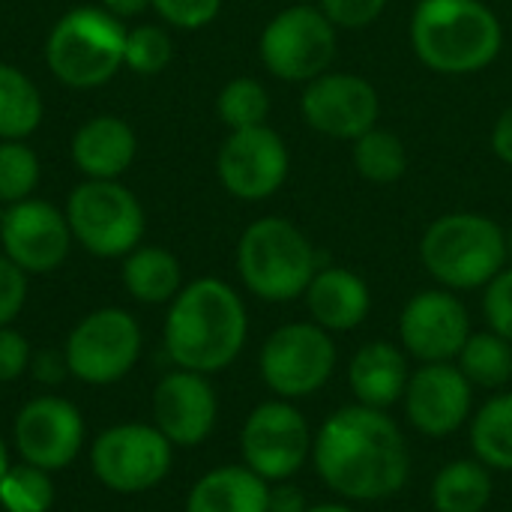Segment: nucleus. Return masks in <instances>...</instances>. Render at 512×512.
Segmentation results:
<instances>
[{"label":"nucleus","instance_id":"obj_1","mask_svg":"<svg viewBox=\"0 0 512 512\" xmlns=\"http://www.w3.org/2000/svg\"><path fill=\"white\" fill-rule=\"evenodd\" d=\"M312 468L339 501L381 504L408 486L411 447L390 411L351 402L318 426Z\"/></svg>","mask_w":512,"mask_h":512},{"label":"nucleus","instance_id":"obj_2","mask_svg":"<svg viewBox=\"0 0 512 512\" xmlns=\"http://www.w3.org/2000/svg\"><path fill=\"white\" fill-rule=\"evenodd\" d=\"M249 312L234 285L216 276L192 279L168 303L165 351L177 369L216 375L246 348Z\"/></svg>","mask_w":512,"mask_h":512},{"label":"nucleus","instance_id":"obj_3","mask_svg":"<svg viewBox=\"0 0 512 512\" xmlns=\"http://www.w3.org/2000/svg\"><path fill=\"white\" fill-rule=\"evenodd\" d=\"M414 57L438 75H477L504 48V24L483 0H417L408 24Z\"/></svg>","mask_w":512,"mask_h":512},{"label":"nucleus","instance_id":"obj_4","mask_svg":"<svg viewBox=\"0 0 512 512\" xmlns=\"http://www.w3.org/2000/svg\"><path fill=\"white\" fill-rule=\"evenodd\" d=\"M420 261L447 291H483L507 261V228L477 210H453L426 225Z\"/></svg>","mask_w":512,"mask_h":512},{"label":"nucleus","instance_id":"obj_5","mask_svg":"<svg viewBox=\"0 0 512 512\" xmlns=\"http://www.w3.org/2000/svg\"><path fill=\"white\" fill-rule=\"evenodd\" d=\"M318 267L321 258L312 237L285 216H261L237 240V276L264 303L300 300Z\"/></svg>","mask_w":512,"mask_h":512},{"label":"nucleus","instance_id":"obj_6","mask_svg":"<svg viewBox=\"0 0 512 512\" xmlns=\"http://www.w3.org/2000/svg\"><path fill=\"white\" fill-rule=\"evenodd\" d=\"M126 30L129 27H123V21L102 6H75L48 30L45 63L66 87H99L123 66Z\"/></svg>","mask_w":512,"mask_h":512},{"label":"nucleus","instance_id":"obj_7","mask_svg":"<svg viewBox=\"0 0 512 512\" xmlns=\"http://www.w3.org/2000/svg\"><path fill=\"white\" fill-rule=\"evenodd\" d=\"M339 351L333 333L315 321H291L276 327L258 354L264 387L276 399L300 402L321 393L336 375Z\"/></svg>","mask_w":512,"mask_h":512},{"label":"nucleus","instance_id":"obj_8","mask_svg":"<svg viewBox=\"0 0 512 512\" xmlns=\"http://www.w3.org/2000/svg\"><path fill=\"white\" fill-rule=\"evenodd\" d=\"M339 30L318 3H294L279 9L258 36L261 66L285 84H309L333 69Z\"/></svg>","mask_w":512,"mask_h":512},{"label":"nucleus","instance_id":"obj_9","mask_svg":"<svg viewBox=\"0 0 512 512\" xmlns=\"http://www.w3.org/2000/svg\"><path fill=\"white\" fill-rule=\"evenodd\" d=\"M63 213L72 240L96 258H126L147 228L141 201L120 180L78 183Z\"/></svg>","mask_w":512,"mask_h":512},{"label":"nucleus","instance_id":"obj_10","mask_svg":"<svg viewBox=\"0 0 512 512\" xmlns=\"http://www.w3.org/2000/svg\"><path fill=\"white\" fill-rule=\"evenodd\" d=\"M315 432L297 402L267 399L249 411L240 429V456L249 471L267 483L294 480L312 462Z\"/></svg>","mask_w":512,"mask_h":512},{"label":"nucleus","instance_id":"obj_11","mask_svg":"<svg viewBox=\"0 0 512 512\" xmlns=\"http://www.w3.org/2000/svg\"><path fill=\"white\" fill-rule=\"evenodd\" d=\"M141 327L132 312L105 306L84 315L66 345L63 357L69 375L90 387H108L123 381L141 360Z\"/></svg>","mask_w":512,"mask_h":512},{"label":"nucleus","instance_id":"obj_12","mask_svg":"<svg viewBox=\"0 0 512 512\" xmlns=\"http://www.w3.org/2000/svg\"><path fill=\"white\" fill-rule=\"evenodd\" d=\"M174 462V444L147 423L105 429L90 450L96 480L117 495H141L159 486Z\"/></svg>","mask_w":512,"mask_h":512},{"label":"nucleus","instance_id":"obj_13","mask_svg":"<svg viewBox=\"0 0 512 512\" xmlns=\"http://www.w3.org/2000/svg\"><path fill=\"white\" fill-rule=\"evenodd\" d=\"M291 174V150L270 126L234 129L216 153V177L222 189L246 204L273 198Z\"/></svg>","mask_w":512,"mask_h":512},{"label":"nucleus","instance_id":"obj_14","mask_svg":"<svg viewBox=\"0 0 512 512\" xmlns=\"http://www.w3.org/2000/svg\"><path fill=\"white\" fill-rule=\"evenodd\" d=\"M300 114L312 132L351 144L363 132L378 126L381 96L366 75L327 69L309 84H303Z\"/></svg>","mask_w":512,"mask_h":512},{"label":"nucleus","instance_id":"obj_15","mask_svg":"<svg viewBox=\"0 0 512 512\" xmlns=\"http://www.w3.org/2000/svg\"><path fill=\"white\" fill-rule=\"evenodd\" d=\"M471 333L468 306L441 285L411 294L399 312V345L417 363H453Z\"/></svg>","mask_w":512,"mask_h":512},{"label":"nucleus","instance_id":"obj_16","mask_svg":"<svg viewBox=\"0 0 512 512\" xmlns=\"http://www.w3.org/2000/svg\"><path fill=\"white\" fill-rule=\"evenodd\" d=\"M474 387L456 363H417L402 396L405 420L423 438H450L471 423Z\"/></svg>","mask_w":512,"mask_h":512},{"label":"nucleus","instance_id":"obj_17","mask_svg":"<svg viewBox=\"0 0 512 512\" xmlns=\"http://www.w3.org/2000/svg\"><path fill=\"white\" fill-rule=\"evenodd\" d=\"M12 438L21 462L54 474L69 468V462L81 453L84 417L69 399L36 396L18 411Z\"/></svg>","mask_w":512,"mask_h":512},{"label":"nucleus","instance_id":"obj_18","mask_svg":"<svg viewBox=\"0 0 512 512\" xmlns=\"http://www.w3.org/2000/svg\"><path fill=\"white\" fill-rule=\"evenodd\" d=\"M3 255L27 276L51 273L69 258L72 231L66 213L42 198H24L9 204L0 225Z\"/></svg>","mask_w":512,"mask_h":512},{"label":"nucleus","instance_id":"obj_19","mask_svg":"<svg viewBox=\"0 0 512 512\" xmlns=\"http://www.w3.org/2000/svg\"><path fill=\"white\" fill-rule=\"evenodd\" d=\"M219 420V399L210 375L174 369L153 390V426L174 447L204 444Z\"/></svg>","mask_w":512,"mask_h":512},{"label":"nucleus","instance_id":"obj_20","mask_svg":"<svg viewBox=\"0 0 512 512\" xmlns=\"http://www.w3.org/2000/svg\"><path fill=\"white\" fill-rule=\"evenodd\" d=\"M411 372V357L399 342L369 339L348 360V387L357 405L390 411L402 405Z\"/></svg>","mask_w":512,"mask_h":512},{"label":"nucleus","instance_id":"obj_21","mask_svg":"<svg viewBox=\"0 0 512 512\" xmlns=\"http://www.w3.org/2000/svg\"><path fill=\"white\" fill-rule=\"evenodd\" d=\"M309 321L324 327L327 333H351L372 312V288L351 267H318L306 294Z\"/></svg>","mask_w":512,"mask_h":512},{"label":"nucleus","instance_id":"obj_22","mask_svg":"<svg viewBox=\"0 0 512 512\" xmlns=\"http://www.w3.org/2000/svg\"><path fill=\"white\" fill-rule=\"evenodd\" d=\"M69 153L87 180H120L138 156V135L123 117L96 114L75 129Z\"/></svg>","mask_w":512,"mask_h":512},{"label":"nucleus","instance_id":"obj_23","mask_svg":"<svg viewBox=\"0 0 512 512\" xmlns=\"http://www.w3.org/2000/svg\"><path fill=\"white\" fill-rule=\"evenodd\" d=\"M270 483L246 465H219L195 480L186 512H270Z\"/></svg>","mask_w":512,"mask_h":512},{"label":"nucleus","instance_id":"obj_24","mask_svg":"<svg viewBox=\"0 0 512 512\" xmlns=\"http://www.w3.org/2000/svg\"><path fill=\"white\" fill-rule=\"evenodd\" d=\"M123 285L132 300L144 306H162L180 294L183 267L177 255L162 246H135L123 258Z\"/></svg>","mask_w":512,"mask_h":512},{"label":"nucleus","instance_id":"obj_25","mask_svg":"<svg viewBox=\"0 0 512 512\" xmlns=\"http://www.w3.org/2000/svg\"><path fill=\"white\" fill-rule=\"evenodd\" d=\"M495 495V477L480 459L447 462L429 486V504L435 512H486Z\"/></svg>","mask_w":512,"mask_h":512},{"label":"nucleus","instance_id":"obj_26","mask_svg":"<svg viewBox=\"0 0 512 512\" xmlns=\"http://www.w3.org/2000/svg\"><path fill=\"white\" fill-rule=\"evenodd\" d=\"M474 459L492 474H512V390L492 393L468 423Z\"/></svg>","mask_w":512,"mask_h":512},{"label":"nucleus","instance_id":"obj_27","mask_svg":"<svg viewBox=\"0 0 512 512\" xmlns=\"http://www.w3.org/2000/svg\"><path fill=\"white\" fill-rule=\"evenodd\" d=\"M474 390L501 393L512 384V342L495 330H474L453 360Z\"/></svg>","mask_w":512,"mask_h":512},{"label":"nucleus","instance_id":"obj_28","mask_svg":"<svg viewBox=\"0 0 512 512\" xmlns=\"http://www.w3.org/2000/svg\"><path fill=\"white\" fill-rule=\"evenodd\" d=\"M45 114L39 87L27 72L12 63H0V141L30 138Z\"/></svg>","mask_w":512,"mask_h":512},{"label":"nucleus","instance_id":"obj_29","mask_svg":"<svg viewBox=\"0 0 512 512\" xmlns=\"http://www.w3.org/2000/svg\"><path fill=\"white\" fill-rule=\"evenodd\" d=\"M408 147L405 141L384 129L375 126L363 132L357 141H351V165L360 180L375 183V186H393L408 174Z\"/></svg>","mask_w":512,"mask_h":512},{"label":"nucleus","instance_id":"obj_30","mask_svg":"<svg viewBox=\"0 0 512 512\" xmlns=\"http://www.w3.org/2000/svg\"><path fill=\"white\" fill-rule=\"evenodd\" d=\"M270 111H273L270 90L258 78L237 75L225 81L222 90L216 93V114L222 126H228V132L264 126L270 120Z\"/></svg>","mask_w":512,"mask_h":512},{"label":"nucleus","instance_id":"obj_31","mask_svg":"<svg viewBox=\"0 0 512 512\" xmlns=\"http://www.w3.org/2000/svg\"><path fill=\"white\" fill-rule=\"evenodd\" d=\"M54 504L51 474L36 465H9L0 477V510L3 512H48Z\"/></svg>","mask_w":512,"mask_h":512},{"label":"nucleus","instance_id":"obj_32","mask_svg":"<svg viewBox=\"0 0 512 512\" xmlns=\"http://www.w3.org/2000/svg\"><path fill=\"white\" fill-rule=\"evenodd\" d=\"M39 186V156L24 141H0V204L33 198Z\"/></svg>","mask_w":512,"mask_h":512},{"label":"nucleus","instance_id":"obj_33","mask_svg":"<svg viewBox=\"0 0 512 512\" xmlns=\"http://www.w3.org/2000/svg\"><path fill=\"white\" fill-rule=\"evenodd\" d=\"M174 57V42L159 24H138L126 30V54L123 66L138 75H159Z\"/></svg>","mask_w":512,"mask_h":512},{"label":"nucleus","instance_id":"obj_34","mask_svg":"<svg viewBox=\"0 0 512 512\" xmlns=\"http://www.w3.org/2000/svg\"><path fill=\"white\" fill-rule=\"evenodd\" d=\"M150 9L177 30H204L219 18L222 0H150Z\"/></svg>","mask_w":512,"mask_h":512},{"label":"nucleus","instance_id":"obj_35","mask_svg":"<svg viewBox=\"0 0 512 512\" xmlns=\"http://www.w3.org/2000/svg\"><path fill=\"white\" fill-rule=\"evenodd\" d=\"M387 6L390 0H318V9L333 21L339 33L372 27L387 12Z\"/></svg>","mask_w":512,"mask_h":512},{"label":"nucleus","instance_id":"obj_36","mask_svg":"<svg viewBox=\"0 0 512 512\" xmlns=\"http://www.w3.org/2000/svg\"><path fill=\"white\" fill-rule=\"evenodd\" d=\"M483 318L486 327L512 342V267L507 264L486 288H483Z\"/></svg>","mask_w":512,"mask_h":512},{"label":"nucleus","instance_id":"obj_37","mask_svg":"<svg viewBox=\"0 0 512 512\" xmlns=\"http://www.w3.org/2000/svg\"><path fill=\"white\" fill-rule=\"evenodd\" d=\"M27 303V273L0 255V327H12Z\"/></svg>","mask_w":512,"mask_h":512},{"label":"nucleus","instance_id":"obj_38","mask_svg":"<svg viewBox=\"0 0 512 512\" xmlns=\"http://www.w3.org/2000/svg\"><path fill=\"white\" fill-rule=\"evenodd\" d=\"M30 357V342L12 327H0V384L18 381L30 369Z\"/></svg>","mask_w":512,"mask_h":512},{"label":"nucleus","instance_id":"obj_39","mask_svg":"<svg viewBox=\"0 0 512 512\" xmlns=\"http://www.w3.org/2000/svg\"><path fill=\"white\" fill-rule=\"evenodd\" d=\"M312 507L303 495L300 486H294L291 480L285 483H270V498H267V510L270 512H306Z\"/></svg>","mask_w":512,"mask_h":512},{"label":"nucleus","instance_id":"obj_40","mask_svg":"<svg viewBox=\"0 0 512 512\" xmlns=\"http://www.w3.org/2000/svg\"><path fill=\"white\" fill-rule=\"evenodd\" d=\"M30 372L39 384H60L66 375H69V366H66V357L57 354V351H42V354H33L30 357Z\"/></svg>","mask_w":512,"mask_h":512},{"label":"nucleus","instance_id":"obj_41","mask_svg":"<svg viewBox=\"0 0 512 512\" xmlns=\"http://www.w3.org/2000/svg\"><path fill=\"white\" fill-rule=\"evenodd\" d=\"M489 144H492L495 159L512 168V105H507L498 114V120L492 126V135H489Z\"/></svg>","mask_w":512,"mask_h":512},{"label":"nucleus","instance_id":"obj_42","mask_svg":"<svg viewBox=\"0 0 512 512\" xmlns=\"http://www.w3.org/2000/svg\"><path fill=\"white\" fill-rule=\"evenodd\" d=\"M102 9H108L114 18H135L144 9H150V0H102Z\"/></svg>","mask_w":512,"mask_h":512},{"label":"nucleus","instance_id":"obj_43","mask_svg":"<svg viewBox=\"0 0 512 512\" xmlns=\"http://www.w3.org/2000/svg\"><path fill=\"white\" fill-rule=\"evenodd\" d=\"M306 512H357L348 501H324V504H312Z\"/></svg>","mask_w":512,"mask_h":512},{"label":"nucleus","instance_id":"obj_44","mask_svg":"<svg viewBox=\"0 0 512 512\" xmlns=\"http://www.w3.org/2000/svg\"><path fill=\"white\" fill-rule=\"evenodd\" d=\"M9 465H12V462H9V450H6V444H3V438H0V477L9 471Z\"/></svg>","mask_w":512,"mask_h":512},{"label":"nucleus","instance_id":"obj_45","mask_svg":"<svg viewBox=\"0 0 512 512\" xmlns=\"http://www.w3.org/2000/svg\"><path fill=\"white\" fill-rule=\"evenodd\" d=\"M507 261H510L512 267V225L507 228Z\"/></svg>","mask_w":512,"mask_h":512},{"label":"nucleus","instance_id":"obj_46","mask_svg":"<svg viewBox=\"0 0 512 512\" xmlns=\"http://www.w3.org/2000/svg\"><path fill=\"white\" fill-rule=\"evenodd\" d=\"M3 213H6V204H0V225H3Z\"/></svg>","mask_w":512,"mask_h":512},{"label":"nucleus","instance_id":"obj_47","mask_svg":"<svg viewBox=\"0 0 512 512\" xmlns=\"http://www.w3.org/2000/svg\"><path fill=\"white\" fill-rule=\"evenodd\" d=\"M0 512H3V510H0Z\"/></svg>","mask_w":512,"mask_h":512}]
</instances>
